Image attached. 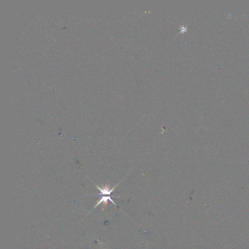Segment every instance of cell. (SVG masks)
Instances as JSON below:
<instances>
[{
  "instance_id": "cell-2",
  "label": "cell",
  "mask_w": 249,
  "mask_h": 249,
  "mask_svg": "<svg viewBox=\"0 0 249 249\" xmlns=\"http://www.w3.org/2000/svg\"><path fill=\"white\" fill-rule=\"evenodd\" d=\"M111 197H114V196L111 195L109 196L101 197V198H100V200L98 201V202H97V204H96V205L95 206V207H93V209H95L96 207H97L98 205H99L100 204H101V203H103V204L104 205L105 207H106V206H107V205H108V200H110V201L113 202L114 204L116 205V204H115V202H114V200L111 199Z\"/></svg>"
},
{
  "instance_id": "cell-1",
  "label": "cell",
  "mask_w": 249,
  "mask_h": 249,
  "mask_svg": "<svg viewBox=\"0 0 249 249\" xmlns=\"http://www.w3.org/2000/svg\"><path fill=\"white\" fill-rule=\"evenodd\" d=\"M121 181L120 182L117 183V185H116L114 187V188L110 189V187L108 185H106L105 186H103L102 188H100L99 187L97 186V185L95 184L96 186L99 190L100 191V193L99 195H95L94 196L100 197L102 195H111V193L114 191V190L116 188V187L121 182Z\"/></svg>"
}]
</instances>
